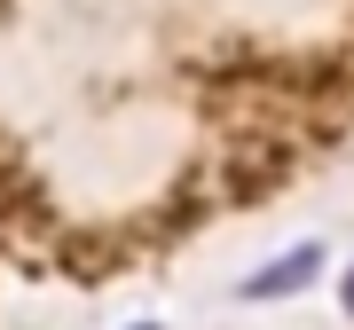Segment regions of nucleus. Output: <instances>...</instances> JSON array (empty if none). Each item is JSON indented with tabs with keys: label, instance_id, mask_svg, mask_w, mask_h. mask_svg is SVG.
<instances>
[{
	"label": "nucleus",
	"instance_id": "obj_1",
	"mask_svg": "<svg viewBox=\"0 0 354 330\" xmlns=\"http://www.w3.org/2000/svg\"><path fill=\"white\" fill-rule=\"evenodd\" d=\"M307 275H315V252H291V260H276V267H268L252 291H260V299H276V291H291V283H307Z\"/></svg>",
	"mask_w": 354,
	"mask_h": 330
},
{
	"label": "nucleus",
	"instance_id": "obj_2",
	"mask_svg": "<svg viewBox=\"0 0 354 330\" xmlns=\"http://www.w3.org/2000/svg\"><path fill=\"white\" fill-rule=\"evenodd\" d=\"M346 299H354V291H346Z\"/></svg>",
	"mask_w": 354,
	"mask_h": 330
}]
</instances>
